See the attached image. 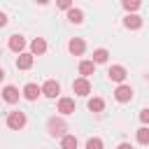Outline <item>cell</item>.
I'll list each match as a JSON object with an SVG mask.
<instances>
[{
    "instance_id": "obj_9",
    "label": "cell",
    "mask_w": 149,
    "mask_h": 149,
    "mask_svg": "<svg viewBox=\"0 0 149 149\" xmlns=\"http://www.w3.org/2000/svg\"><path fill=\"white\" fill-rule=\"evenodd\" d=\"M19 95H21V93H19V88H16V86H12V84L2 88V100H5V102H9V105L19 102Z\"/></svg>"
},
{
    "instance_id": "obj_17",
    "label": "cell",
    "mask_w": 149,
    "mask_h": 149,
    "mask_svg": "<svg viewBox=\"0 0 149 149\" xmlns=\"http://www.w3.org/2000/svg\"><path fill=\"white\" fill-rule=\"evenodd\" d=\"M107 58H109V51L107 49H95L93 51V63L98 65V63H107Z\"/></svg>"
},
{
    "instance_id": "obj_2",
    "label": "cell",
    "mask_w": 149,
    "mask_h": 149,
    "mask_svg": "<svg viewBox=\"0 0 149 149\" xmlns=\"http://www.w3.org/2000/svg\"><path fill=\"white\" fill-rule=\"evenodd\" d=\"M7 126H9L12 130H21V128L26 126V114H23V112H9V114H7Z\"/></svg>"
},
{
    "instance_id": "obj_25",
    "label": "cell",
    "mask_w": 149,
    "mask_h": 149,
    "mask_svg": "<svg viewBox=\"0 0 149 149\" xmlns=\"http://www.w3.org/2000/svg\"><path fill=\"white\" fill-rule=\"evenodd\" d=\"M2 26H7V14H5V12H0V28H2Z\"/></svg>"
},
{
    "instance_id": "obj_3",
    "label": "cell",
    "mask_w": 149,
    "mask_h": 149,
    "mask_svg": "<svg viewBox=\"0 0 149 149\" xmlns=\"http://www.w3.org/2000/svg\"><path fill=\"white\" fill-rule=\"evenodd\" d=\"M72 91H74V95H88L91 93V81L86 79V77H79V79H74L72 81Z\"/></svg>"
},
{
    "instance_id": "obj_5",
    "label": "cell",
    "mask_w": 149,
    "mask_h": 149,
    "mask_svg": "<svg viewBox=\"0 0 149 149\" xmlns=\"http://www.w3.org/2000/svg\"><path fill=\"white\" fill-rule=\"evenodd\" d=\"M58 93H61V84H58L56 79H47L44 86H42V95H47V98H56Z\"/></svg>"
},
{
    "instance_id": "obj_20",
    "label": "cell",
    "mask_w": 149,
    "mask_h": 149,
    "mask_svg": "<svg viewBox=\"0 0 149 149\" xmlns=\"http://www.w3.org/2000/svg\"><path fill=\"white\" fill-rule=\"evenodd\" d=\"M121 2L128 9V14H135V9H140V5H142V0H121Z\"/></svg>"
},
{
    "instance_id": "obj_30",
    "label": "cell",
    "mask_w": 149,
    "mask_h": 149,
    "mask_svg": "<svg viewBox=\"0 0 149 149\" xmlns=\"http://www.w3.org/2000/svg\"><path fill=\"white\" fill-rule=\"evenodd\" d=\"M0 95H2V91H0Z\"/></svg>"
},
{
    "instance_id": "obj_15",
    "label": "cell",
    "mask_w": 149,
    "mask_h": 149,
    "mask_svg": "<svg viewBox=\"0 0 149 149\" xmlns=\"http://www.w3.org/2000/svg\"><path fill=\"white\" fill-rule=\"evenodd\" d=\"M93 72H95V63H93V61H81V63H79V74H81V77L88 79Z\"/></svg>"
},
{
    "instance_id": "obj_24",
    "label": "cell",
    "mask_w": 149,
    "mask_h": 149,
    "mask_svg": "<svg viewBox=\"0 0 149 149\" xmlns=\"http://www.w3.org/2000/svg\"><path fill=\"white\" fill-rule=\"evenodd\" d=\"M140 121L142 123H149V109H142L140 112Z\"/></svg>"
},
{
    "instance_id": "obj_4",
    "label": "cell",
    "mask_w": 149,
    "mask_h": 149,
    "mask_svg": "<svg viewBox=\"0 0 149 149\" xmlns=\"http://www.w3.org/2000/svg\"><path fill=\"white\" fill-rule=\"evenodd\" d=\"M114 98H116L119 102H130V100H133V88H130L128 84H119L116 91H114Z\"/></svg>"
},
{
    "instance_id": "obj_28",
    "label": "cell",
    "mask_w": 149,
    "mask_h": 149,
    "mask_svg": "<svg viewBox=\"0 0 149 149\" xmlns=\"http://www.w3.org/2000/svg\"><path fill=\"white\" fill-rule=\"evenodd\" d=\"M2 79H5V70L0 68V81H2Z\"/></svg>"
},
{
    "instance_id": "obj_22",
    "label": "cell",
    "mask_w": 149,
    "mask_h": 149,
    "mask_svg": "<svg viewBox=\"0 0 149 149\" xmlns=\"http://www.w3.org/2000/svg\"><path fill=\"white\" fill-rule=\"evenodd\" d=\"M105 144H102V140L100 137H91L88 142H86V149H102Z\"/></svg>"
},
{
    "instance_id": "obj_21",
    "label": "cell",
    "mask_w": 149,
    "mask_h": 149,
    "mask_svg": "<svg viewBox=\"0 0 149 149\" xmlns=\"http://www.w3.org/2000/svg\"><path fill=\"white\" fill-rule=\"evenodd\" d=\"M137 142H140V144H149V128H147V126H142V128L137 130Z\"/></svg>"
},
{
    "instance_id": "obj_1",
    "label": "cell",
    "mask_w": 149,
    "mask_h": 149,
    "mask_svg": "<svg viewBox=\"0 0 149 149\" xmlns=\"http://www.w3.org/2000/svg\"><path fill=\"white\" fill-rule=\"evenodd\" d=\"M47 130H49L51 137H63V135H68V133H65V130H68L65 121H63V119H56V116H51V119L47 121Z\"/></svg>"
},
{
    "instance_id": "obj_7",
    "label": "cell",
    "mask_w": 149,
    "mask_h": 149,
    "mask_svg": "<svg viewBox=\"0 0 149 149\" xmlns=\"http://www.w3.org/2000/svg\"><path fill=\"white\" fill-rule=\"evenodd\" d=\"M68 49H70V54H72V56H81V54L86 51V44H84V40H81V37H72V40L68 42Z\"/></svg>"
},
{
    "instance_id": "obj_14",
    "label": "cell",
    "mask_w": 149,
    "mask_h": 149,
    "mask_svg": "<svg viewBox=\"0 0 149 149\" xmlns=\"http://www.w3.org/2000/svg\"><path fill=\"white\" fill-rule=\"evenodd\" d=\"M47 51V42H44V37H35L33 42H30V54L33 56H42Z\"/></svg>"
},
{
    "instance_id": "obj_8",
    "label": "cell",
    "mask_w": 149,
    "mask_h": 149,
    "mask_svg": "<svg viewBox=\"0 0 149 149\" xmlns=\"http://www.w3.org/2000/svg\"><path fill=\"white\" fill-rule=\"evenodd\" d=\"M33 63H35V56H33V54H26V51H23V54L16 56V68H19V70H30Z\"/></svg>"
},
{
    "instance_id": "obj_6",
    "label": "cell",
    "mask_w": 149,
    "mask_h": 149,
    "mask_svg": "<svg viewBox=\"0 0 149 149\" xmlns=\"http://www.w3.org/2000/svg\"><path fill=\"white\" fill-rule=\"evenodd\" d=\"M107 77H109L112 81H116V84H123V79H126V68H123V65H112V68L107 70Z\"/></svg>"
},
{
    "instance_id": "obj_23",
    "label": "cell",
    "mask_w": 149,
    "mask_h": 149,
    "mask_svg": "<svg viewBox=\"0 0 149 149\" xmlns=\"http://www.w3.org/2000/svg\"><path fill=\"white\" fill-rule=\"evenodd\" d=\"M56 7H61V9H72V0H56Z\"/></svg>"
},
{
    "instance_id": "obj_18",
    "label": "cell",
    "mask_w": 149,
    "mask_h": 149,
    "mask_svg": "<svg viewBox=\"0 0 149 149\" xmlns=\"http://www.w3.org/2000/svg\"><path fill=\"white\" fill-rule=\"evenodd\" d=\"M88 109L95 112V114L102 112V109H105V100H102V98H91V100H88Z\"/></svg>"
},
{
    "instance_id": "obj_11",
    "label": "cell",
    "mask_w": 149,
    "mask_h": 149,
    "mask_svg": "<svg viewBox=\"0 0 149 149\" xmlns=\"http://www.w3.org/2000/svg\"><path fill=\"white\" fill-rule=\"evenodd\" d=\"M40 93H42V86L33 84V81L23 86V98H26V100H37V95H40Z\"/></svg>"
},
{
    "instance_id": "obj_26",
    "label": "cell",
    "mask_w": 149,
    "mask_h": 149,
    "mask_svg": "<svg viewBox=\"0 0 149 149\" xmlns=\"http://www.w3.org/2000/svg\"><path fill=\"white\" fill-rule=\"evenodd\" d=\"M116 149H133V147H130V144H128V142H121V144H119V147H116Z\"/></svg>"
},
{
    "instance_id": "obj_10",
    "label": "cell",
    "mask_w": 149,
    "mask_h": 149,
    "mask_svg": "<svg viewBox=\"0 0 149 149\" xmlns=\"http://www.w3.org/2000/svg\"><path fill=\"white\" fill-rule=\"evenodd\" d=\"M9 49H12L14 54H23V49H26V37H23V35H12V37H9Z\"/></svg>"
},
{
    "instance_id": "obj_29",
    "label": "cell",
    "mask_w": 149,
    "mask_h": 149,
    "mask_svg": "<svg viewBox=\"0 0 149 149\" xmlns=\"http://www.w3.org/2000/svg\"><path fill=\"white\" fill-rule=\"evenodd\" d=\"M0 56H2V49H0Z\"/></svg>"
},
{
    "instance_id": "obj_19",
    "label": "cell",
    "mask_w": 149,
    "mask_h": 149,
    "mask_svg": "<svg viewBox=\"0 0 149 149\" xmlns=\"http://www.w3.org/2000/svg\"><path fill=\"white\" fill-rule=\"evenodd\" d=\"M61 147L63 149H77V137L74 135H63L61 137Z\"/></svg>"
},
{
    "instance_id": "obj_13",
    "label": "cell",
    "mask_w": 149,
    "mask_h": 149,
    "mask_svg": "<svg viewBox=\"0 0 149 149\" xmlns=\"http://www.w3.org/2000/svg\"><path fill=\"white\" fill-rule=\"evenodd\" d=\"M123 26H126L128 30H140V28H142V16H137V14H128V16L123 19Z\"/></svg>"
},
{
    "instance_id": "obj_12",
    "label": "cell",
    "mask_w": 149,
    "mask_h": 149,
    "mask_svg": "<svg viewBox=\"0 0 149 149\" xmlns=\"http://www.w3.org/2000/svg\"><path fill=\"white\" fill-rule=\"evenodd\" d=\"M58 112H61L63 116L72 114V112H74V100H72V98H58Z\"/></svg>"
},
{
    "instance_id": "obj_27",
    "label": "cell",
    "mask_w": 149,
    "mask_h": 149,
    "mask_svg": "<svg viewBox=\"0 0 149 149\" xmlns=\"http://www.w3.org/2000/svg\"><path fill=\"white\" fill-rule=\"evenodd\" d=\"M35 2H37V5H47L49 0H35Z\"/></svg>"
},
{
    "instance_id": "obj_16",
    "label": "cell",
    "mask_w": 149,
    "mask_h": 149,
    "mask_svg": "<svg viewBox=\"0 0 149 149\" xmlns=\"http://www.w3.org/2000/svg\"><path fill=\"white\" fill-rule=\"evenodd\" d=\"M68 21H70V23H74V26H79V23L84 21V12H81V9H77V7L68 9Z\"/></svg>"
}]
</instances>
